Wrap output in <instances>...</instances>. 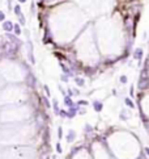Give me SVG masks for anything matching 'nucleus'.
<instances>
[{
  "label": "nucleus",
  "instance_id": "f257e3e1",
  "mask_svg": "<svg viewBox=\"0 0 149 159\" xmlns=\"http://www.w3.org/2000/svg\"><path fill=\"white\" fill-rule=\"evenodd\" d=\"M13 28H14V26H13V24H12L11 21H5V23L3 24V29H4V30H7V32H11Z\"/></svg>",
  "mask_w": 149,
  "mask_h": 159
},
{
  "label": "nucleus",
  "instance_id": "f03ea898",
  "mask_svg": "<svg viewBox=\"0 0 149 159\" xmlns=\"http://www.w3.org/2000/svg\"><path fill=\"white\" fill-rule=\"evenodd\" d=\"M141 55H143V50L141 49H136L135 50V59H140Z\"/></svg>",
  "mask_w": 149,
  "mask_h": 159
},
{
  "label": "nucleus",
  "instance_id": "7ed1b4c3",
  "mask_svg": "<svg viewBox=\"0 0 149 159\" xmlns=\"http://www.w3.org/2000/svg\"><path fill=\"white\" fill-rule=\"evenodd\" d=\"M7 37H8L11 41H14V42H17V43H20V45H21V42H18V40H17L14 36H12V34H9V33H8V34H7Z\"/></svg>",
  "mask_w": 149,
  "mask_h": 159
},
{
  "label": "nucleus",
  "instance_id": "20e7f679",
  "mask_svg": "<svg viewBox=\"0 0 149 159\" xmlns=\"http://www.w3.org/2000/svg\"><path fill=\"white\" fill-rule=\"evenodd\" d=\"M14 13H16L17 16H20V14H21V8H20V5H16V7H14Z\"/></svg>",
  "mask_w": 149,
  "mask_h": 159
},
{
  "label": "nucleus",
  "instance_id": "39448f33",
  "mask_svg": "<svg viewBox=\"0 0 149 159\" xmlns=\"http://www.w3.org/2000/svg\"><path fill=\"white\" fill-rule=\"evenodd\" d=\"M94 108H96V111H101V109H102V104H101V103H94Z\"/></svg>",
  "mask_w": 149,
  "mask_h": 159
},
{
  "label": "nucleus",
  "instance_id": "423d86ee",
  "mask_svg": "<svg viewBox=\"0 0 149 159\" xmlns=\"http://www.w3.org/2000/svg\"><path fill=\"white\" fill-rule=\"evenodd\" d=\"M126 104L128 105V107H131V108H135V105H133V103L129 99H126Z\"/></svg>",
  "mask_w": 149,
  "mask_h": 159
},
{
  "label": "nucleus",
  "instance_id": "0eeeda50",
  "mask_svg": "<svg viewBox=\"0 0 149 159\" xmlns=\"http://www.w3.org/2000/svg\"><path fill=\"white\" fill-rule=\"evenodd\" d=\"M14 32H16V34H17V36H18V34H21V29H20V26L17 25V24L14 25Z\"/></svg>",
  "mask_w": 149,
  "mask_h": 159
},
{
  "label": "nucleus",
  "instance_id": "6e6552de",
  "mask_svg": "<svg viewBox=\"0 0 149 159\" xmlns=\"http://www.w3.org/2000/svg\"><path fill=\"white\" fill-rule=\"evenodd\" d=\"M18 21H20L21 24H25V17L22 16V13H21L20 16H18Z\"/></svg>",
  "mask_w": 149,
  "mask_h": 159
},
{
  "label": "nucleus",
  "instance_id": "1a4fd4ad",
  "mask_svg": "<svg viewBox=\"0 0 149 159\" xmlns=\"http://www.w3.org/2000/svg\"><path fill=\"white\" fill-rule=\"evenodd\" d=\"M4 19H5V16H4L3 12L0 11V21H4Z\"/></svg>",
  "mask_w": 149,
  "mask_h": 159
},
{
  "label": "nucleus",
  "instance_id": "9d476101",
  "mask_svg": "<svg viewBox=\"0 0 149 159\" xmlns=\"http://www.w3.org/2000/svg\"><path fill=\"white\" fill-rule=\"evenodd\" d=\"M120 82H122V83H126V82H127V78H126V76H122V78H120Z\"/></svg>",
  "mask_w": 149,
  "mask_h": 159
},
{
  "label": "nucleus",
  "instance_id": "9b49d317",
  "mask_svg": "<svg viewBox=\"0 0 149 159\" xmlns=\"http://www.w3.org/2000/svg\"><path fill=\"white\" fill-rule=\"evenodd\" d=\"M77 83H79V84H80V85H81V84H84V82H82V80H81V79H77Z\"/></svg>",
  "mask_w": 149,
  "mask_h": 159
},
{
  "label": "nucleus",
  "instance_id": "f8f14e48",
  "mask_svg": "<svg viewBox=\"0 0 149 159\" xmlns=\"http://www.w3.org/2000/svg\"><path fill=\"white\" fill-rule=\"evenodd\" d=\"M145 153H146V154H148V155H149V149H148V147L145 149Z\"/></svg>",
  "mask_w": 149,
  "mask_h": 159
},
{
  "label": "nucleus",
  "instance_id": "ddd939ff",
  "mask_svg": "<svg viewBox=\"0 0 149 159\" xmlns=\"http://www.w3.org/2000/svg\"><path fill=\"white\" fill-rule=\"evenodd\" d=\"M18 1H20V3H25L26 0H18Z\"/></svg>",
  "mask_w": 149,
  "mask_h": 159
}]
</instances>
